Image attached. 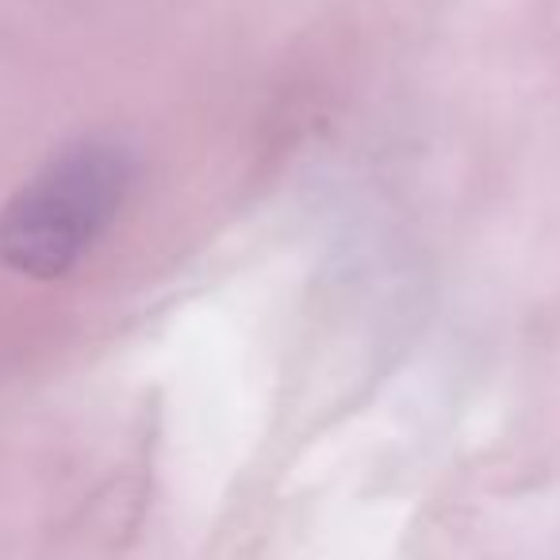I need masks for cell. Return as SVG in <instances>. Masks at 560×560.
Returning <instances> with one entry per match:
<instances>
[{
	"label": "cell",
	"instance_id": "1",
	"mask_svg": "<svg viewBox=\"0 0 560 560\" xmlns=\"http://www.w3.org/2000/svg\"><path fill=\"white\" fill-rule=\"evenodd\" d=\"M131 180V154L112 139L58 150L0 211V261L27 280L70 277L112 231Z\"/></svg>",
	"mask_w": 560,
	"mask_h": 560
}]
</instances>
